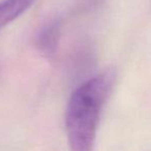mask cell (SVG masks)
<instances>
[{"label":"cell","mask_w":151,"mask_h":151,"mask_svg":"<svg viewBox=\"0 0 151 151\" xmlns=\"http://www.w3.org/2000/svg\"><path fill=\"white\" fill-rule=\"evenodd\" d=\"M115 70L105 69L79 86L65 112L69 151H93L99 115L115 84Z\"/></svg>","instance_id":"1"},{"label":"cell","mask_w":151,"mask_h":151,"mask_svg":"<svg viewBox=\"0 0 151 151\" xmlns=\"http://www.w3.org/2000/svg\"><path fill=\"white\" fill-rule=\"evenodd\" d=\"M61 24L58 19H51L44 24L38 30L35 37L37 50L46 57L55 55L60 37Z\"/></svg>","instance_id":"2"},{"label":"cell","mask_w":151,"mask_h":151,"mask_svg":"<svg viewBox=\"0 0 151 151\" xmlns=\"http://www.w3.org/2000/svg\"><path fill=\"white\" fill-rule=\"evenodd\" d=\"M35 0H2L0 1V28L15 21L25 13Z\"/></svg>","instance_id":"3"}]
</instances>
